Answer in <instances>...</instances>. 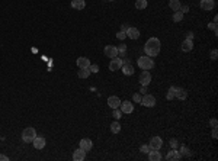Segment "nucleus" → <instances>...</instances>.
<instances>
[{
	"instance_id": "obj_1",
	"label": "nucleus",
	"mask_w": 218,
	"mask_h": 161,
	"mask_svg": "<svg viewBox=\"0 0 218 161\" xmlns=\"http://www.w3.org/2000/svg\"><path fill=\"white\" fill-rule=\"evenodd\" d=\"M160 47H161V44L157 38H150L144 45V51L148 57H156L160 52Z\"/></svg>"
},
{
	"instance_id": "obj_2",
	"label": "nucleus",
	"mask_w": 218,
	"mask_h": 161,
	"mask_svg": "<svg viewBox=\"0 0 218 161\" xmlns=\"http://www.w3.org/2000/svg\"><path fill=\"white\" fill-rule=\"evenodd\" d=\"M137 63L140 65V68H143V70H151V68L154 67V61H153V58L148 55L140 57Z\"/></svg>"
},
{
	"instance_id": "obj_3",
	"label": "nucleus",
	"mask_w": 218,
	"mask_h": 161,
	"mask_svg": "<svg viewBox=\"0 0 218 161\" xmlns=\"http://www.w3.org/2000/svg\"><path fill=\"white\" fill-rule=\"evenodd\" d=\"M35 137H36V132H35V129L31 128V126L23 129V132H22V139H23V142H26V144L32 142L35 139Z\"/></svg>"
},
{
	"instance_id": "obj_4",
	"label": "nucleus",
	"mask_w": 218,
	"mask_h": 161,
	"mask_svg": "<svg viewBox=\"0 0 218 161\" xmlns=\"http://www.w3.org/2000/svg\"><path fill=\"white\" fill-rule=\"evenodd\" d=\"M140 84L141 86H148L151 83V74L148 73V70H144L141 74H140Z\"/></svg>"
},
{
	"instance_id": "obj_5",
	"label": "nucleus",
	"mask_w": 218,
	"mask_h": 161,
	"mask_svg": "<svg viewBox=\"0 0 218 161\" xmlns=\"http://www.w3.org/2000/svg\"><path fill=\"white\" fill-rule=\"evenodd\" d=\"M141 103L145 107H153L156 105V97L151 94H144V97H141Z\"/></svg>"
},
{
	"instance_id": "obj_6",
	"label": "nucleus",
	"mask_w": 218,
	"mask_h": 161,
	"mask_svg": "<svg viewBox=\"0 0 218 161\" xmlns=\"http://www.w3.org/2000/svg\"><path fill=\"white\" fill-rule=\"evenodd\" d=\"M148 147H150V150H160V148L163 147V139L160 137H153Z\"/></svg>"
},
{
	"instance_id": "obj_7",
	"label": "nucleus",
	"mask_w": 218,
	"mask_h": 161,
	"mask_svg": "<svg viewBox=\"0 0 218 161\" xmlns=\"http://www.w3.org/2000/svg\"><path fill=\"white\" fill-rule=\"evenodd\" d=\"M124 64V61L121 60V58H112V61H111V64H109V70L111 71H117V70H121V67Z\"/></svg>"
},
{
	"instance_id": "obj_8",
	"label": "nucleus",
	"mask_w": 218,
	"mask_h": 161,
	"mask_svg": "<svg viewBox=\"0 0 218 161\" xmlns=\"http://www.w3.org/2000/svg\"><path fill=\"white\" fill-rule=\"evenodd\" d=\"M121 70H122V73H124L125 76H132V74H134V65L131 64L129 61H124Z\"/></svg>"
},
{
	"instance_id": "obj_9",
	"label": "nucleus",
	"mask_w": 218,
	"mask_h": 161,
	"mask_svg": "<svg viewBox=\"0 0 218 161\" xmlns=\"http://www.w3.org/2000/svg\"><path fill=\"white\" fill-rule=\"evenodd\" d=\"M215 8V0H201V9L210 12Z\"/></svg>"
},
{
	"instance_id": "obj_10",
	"label": "nucleus",
	"mask_w": 218,
	"mask_h": 161,
	"mask_svg": "<svg viewBox=\"0 0 218 161\" xmlns=\"http://www.w3.org/2000/svg\"><path fill=\"white\" fill-rule=\"evenodd\" d=\"M105 55L109 57V58H115V57H118L117 47H114V45H108V47H105Z\"/></svg>"
},
{
	"instance_id": "obj_11",
	"label": "nucleus",
	"mask_w": 218,
	"mask_h": 161,
	"mask_svg": "<svg viewBox=\"0 0 218 161\" xmlns=\"http://www.w3.org/2000/svg\"><path fill=\"white\" fill-rule=\"evenodd\" d=\"M80 148H82L83 151H86V153H87V151H90V150L93 148V142L89 139V138H84V139H82V141H80Z\"/></svg>"
},
{
	"instance_id": "obj_12",
	"label": "nucleus",
	"mask_w": 218,
	"mask_h": 161,
	"mask_svg": "<svg viewBox=\"0 0 218 161\" xmlns=\"http://www.w3.org/2000/svg\"><path fill=\"white\" fill-rule=\"evenodd\" d=\"M121 112H124V113H131L132 110H134V105L131 103V102H121Z\"/></svg>"
},
{
	"instance_id": "obj_13",
	"label": "nucleus",
	"mask_w": 218,
	"mask_h": 161,
	"mask_svg": "<svg viewBox=\"0 0 218 161\" xmlns=\"http://www.w3.org/2000/svg\"><path fill=\"white\" fill-rule=\"evenodd\" d=\"M84 158H86V151H83L82 148L76 150L74 153H73V160L74 161H83Z\"/></svg>"
},
{
	"instance_id": "obj_14",
	"label": "nucleus",
	"mask_w": 218,
	"mask_h": 161,
	"mask_svg": "<svg viewBox=\"0 0 218 161\" xmlns=\"http://www.w3.org/2000/svg\"><path fill=\"white\" fill-rule=\"evenodd\" d=\"M163 158L161 154L159 153V150H150L148 151V160L150 161H160Z\"/></svg>"
},
{
	"instance_id": "obj_15",
	"label": "nucleus",
	"mask_w": 218,
	"mask_h": 161,
	"mask_svg": "<svg viewBox=\"0 0 218 161\" xmlns=\"http://www.w3.org/2000/svg\"><path fill=\"white\" fill-rule=\"evenodd\" d=\"M180 154H179V151H176V148H173L172 151H169V154L166 155V160L167 161H173V160H180Z\"/></svg>"
},
{
	"instance_id": "obj_16",
	"label": "nucleus",
	"mask_w": 218,
	"mask_h": 161,
	"mask_svg": "<svg viewBox=\"0 0 218 161\" xmlns=\"http://www.w3.org/2000/svg\"><path fill=\"white\" fill-rule=\"evenodd\" d=\"M125 33L129 39H137V38L140 36V31H138L137 28H128Z\"/></svg>"
},
{
	"instance_id": "obj_17",
	"label": "nucleus",
	"mask_w": 218,
	"mask_h": 161,
	"mask_svg": "<svg viewBox=\"0 0 218 161\" xmlns=\"http://www.w3.org/2000/svg\"><path fill=\"white\" fill-rule=\"evenodd\" d=\"M108 105L112 107V109H118L119 106H121V100H119V97L117 96H111L108 99Z\"/></svg>"
},
{
	"instance_id": "obj_18",
	"label": "nucleus",
	"mask_w": 218,
	"mask_h": 161,
	"mask_svg": "<svg viewBox=\"0 0 218 161\" xmlns=\"http://www.w3.org/2000/svg\"><path fill=\"white\" fill-rule=\"evenodd\" d=\"M32 144L36 150H42L44 147H45V138L42 137H35V139L32 141Z\"/></svg>"
},
{
	"instance_id": "obj_19",
	"label": "nucleus",
	"mask_w": 218,
	"mask_h": 161,
	"mask_svg": "<svg viewBox=\"0 0 218 161\" xmlns=\"http://www.w3.org/2000/svg\"><path fill=\"white\" fill-rule=\"evenodd\" d=\"M77 65H79V68H89L90 61L86 57H80V58H77Z\"/></svg>"
},
{
	"instance_id": "obj_20",
	"label": "nucleus",
	"mask_w": 218,
	"mask_h": 161,
	"mask_svg": "<svg viewBox=\"0 0 218 161\" xmlns=\"http://www.w3.org/2000/svg\"><path fill=\"white\" fill-rule=\"evenodd\" d=\"M192 48H193L192 39H185L182 42V51L183 52H189V51H192Z\"/></svg>"
},
{
	"instance_id": "obj_21",
	"label": "nucleus",
	"mask_w": 218,
	"mask_h": 161,
	"mask_svg": "<svg viewBox=\"0 0 218 161\" xmlns=\"http://www.w3.org/2000/svg\"><path fill=\"white\" fill-rule=\"evenodd\" d=\"M71 8L77 9V10H83L86 8V2L84 0H73L71 2Z\"/></svg>"
},
{
	"instance_id": "obj_22",
	"label": "nucleus",
	"mask_w": 218,
	"mask_h": 161,
	"mask_svg": "<svg viewBox=\"0 0 218 161\" xmlns=\"http://www.w3.org/2000/svg\"><path fill=\"white\" fill-rule=\"evenodd\" d=\"M177 99H180V100H185L186 97H188V91L185 89H179V87H176V96Z\"/></svg>"
},
{
	"instance_id": "obj_23",
	"label": "nucleus",
	"mask_w": 218,
	"mask_h": 161,
	"mask_svg": "<svg viewBox=\"0 0 218 161\" xmlns=\"http://www.w3.org/2000/svg\"><path fill=\"white\" fill-rule=\"evenodd\" d=\"M169 6H170V9H172L173 12H176V10H179V9H180V6H182V5H180V2H179V0H170V2H169Z\"/></svg>"
},
{
	"instance_id": "obj_24",
	"label": "nucleus",
	"mask_w": 218,
	"mask_h": 161,
	"mask_svg": "<svg viewBox=\"0 0 218 161\" xmlns=\"http://www.w3.org/2000/svg\"><path fill=\"white\" fill-rule=\"evenodd\" d=\"M77 74H79V77H80V79H87V77H89V74H90V70H89V68H79Z\"/></svg>"
},
{
	"instance_id": "obj_25",
	"label": "nucleus",
	"mask_w": 218,
	"mask_h": 161,
	"mask_svg": "<svg viewBox=\"0 0 218 161\" xmlns=\"http://www.w3.org/2000/svg\"><path fill=\"white\" fill-rule=\"evenodd\" d=\"M175 96H176V87H170V89L167 90V94H166V97H167V100H172V99H175Z\"/></svg>"
},
{
	"instance_id": "obj_26",
	"label": "nucleus",
	"mask_w": 218,
	"mask_h": 161,
	"mask_svg": "<svg viewBox=\"0 0 218 161\" xmlns=\"http://www.w3.org/2000/svg\"><path fill=\"white\" fill-rule=\"evenodd\" d=\"M135 8L137 9H145L147 8V0H135Z\"/></svg>"
},
{
	"instance_id": "obj_27",
	"label": "nucleus",
	"mask_w": 218,
	"mask_h": 161,
	"mask_svg": "<svg viewBox=\"0 0 218 161\" xmlns=\"http://www.w3.org/2000/svg\"><path fill=\"white\" fill-rule=\"evenodd\" d=\"M182 19H183V13H182L180 10H176L175 15H173V20H175V22H180Z\"/></svg>"
},
{
	"instance_id": "obj_28",
	"label": "nucleus",
	"mask_w": 218,
	"mask_h": 161,
	"mask_svg": "<svg viewBox=\"0 0 218 161\" xmlns=\"http://www.w3.org/2000/svg\"><path fill=\"white\" fill-rule=\"evenodd\" d=\"M111 131H112L114 134H118V132L121 131V125H119L118 122H114V123L111 125Z\"/></svg>"
},
{
	"instance_id": "obj_29",
	"label": "nucleus",
	"mask_w": 218,
	"mask_h": 161,
	"mask_svg": "<svg viewBox=\"0 0 218 161\" xmlns=\"http://www.w3.org/2000/svg\"><path fill=\"white\" fill-rule=\"evenodd\" d=\"M117 49H118V54H119L121 57H124V55H125V52H126V47L124 45V44H122V45H119V48H117Z\"/></svg>"
},
{
	"instance_id": "obj_30",
	"label": "nucleus",
	"mask_w": 218,
	"mask_h": 161,
	"mask_svg": "<svg viewBox=\"0 0 218 161\" xmlns=\"http://www.w3.org/2000/svg\"><path fill=\"white\" fill-rule=\"evenodd\" d=\"M121 115H122V112L119 110V107H118V109H114V113H112V116H114L117 121L119 119V118H121Z\"/></svg>"
},
{
	"instance_id": "obj_31",
	"label": "nucleus",
	"mask_w": 218,
	"mask_h": 161,
	"mask_svg": "<svg viewBox=\"0 0 218 161\" xmlns=\"http://www.w3.org/2000/svg\"><path fill=\"white\" fill-rule=\"evenodd\" d=\"M89 70H90V73H98L99 71V65L98 64H90L89 65Z\"/></svg>"
},
{
	"instance_id": "obj_32",
	"label": "nucleus",
	"mask_w": 218,
	"mask_h": 161,
	"mask_svg": "<svg viewBox=\"0 0 218 161\" xmlns=\"http://www.w3.org/2000/svg\"><path fill=\"white\" fill-rule=\"evenodd\" d=\"M180 153H182L180 155H189V150H188L185 145H182V147H180Z\"/></svg>"
},
{
	"instance_id": "obj_33",
	"label": "nucleus",
	"mask_w": 218,
	"mask_h": 161,
	"mask_svg": "<svg viewBox=\"0 0 218 161\" xmlns=\"http://www.w3.org/2000/svg\"><path fill=\"white\" fill-rule=\"evenodd\" d=\"M117 38H118V39H121V41L125 39V38H126V33L121 31V32H118V33H117Z\"/></svg>"
},
{
	"instance_id": "obj_34",
	"label": "nucleus",
	"mask_w": 218,
	"mask_h": 161,
	"mask_svg": "<svg viewBox=\"0 0 218 161\" xmlns=\"http://www.w3.org/2000/svg\"><path fill=\"white\" fill-rule=\"evenodd\" d=\"M140 151H141V153L148 154V151H150V147H148V145H143V147L140 148Z\"/></svg>"
},
{
	"instance_id": "obj_35",
	"label": "nucleus",
	"mask_w": 218,
	"mask_h": 161,
	"mask_svg": "<svg viewBox=\"0 0 218 161\" xmlns=\"http://www.w3.org/2000/svg\"><path fill=\"white\" fill-rule=\"evenodd\" d=\"M217 57H218V51L217 49H212L211 51V60H217Z\"/></svg>"
},
{
	"instance_id": "obj_36",
	"label": "nucleus",
	"mask_w": 218,
	"mask_h": 161,
	"mask_svg": "<svg viewBox=\"0 0 218 161\" xmlns=\"http://www.w3.org/2000/svg\"><path fill=\"white\" fill-rule=\"evenodd\" d=\"M177 145H179L177 139H170V147L172 148H177Z\"/></svg>"
},
{
	"instance_id": "obj_37",
	"label": "nucleus",
	"mask_w": 218,
	"mask_h": 161,
	"mask_svg": "<svg viewBox=\"0 0 218 161\" xmlns=\"http://www.w3.org/2000/svg\"><path fill=\"white\" fill-rule=\"evenodd\" d=\"M132 100H134V102H137V103H138V102H141V96H140L138 93H135L134 96H132Z\"/></svg>"
},
{
	"instance_id": "obj_38",
	"label": "nucleus",
	"mask_w": 218,
	"mask_h": 161,
	"mask_svg": "<svg viewBox=\"0 0 218 161\" xmlns=\"http://www.w3.org/2000/svg\"><path fill=\"white\" fill-rule=\"evenodd\" d=\"M208 28H210V29H214V31H215V35H217V23H215V22H214V23H210L208 25Z\"/></svg>"
},
{
	"instance_id": "obj_39",
	"label": "nucleus",
	"mask_w": 218,
	"mask_h": 161,
	"mask_svg": "<svg viewBox=\"0 0 218 161\" xmlns=\"http://www.w3.org/2000/svg\"><path fill=\"white\" fill-rule=\"evenodd\" d=\"M210 125L212 126V128H217V125H218L217 119H211V121H210Z\"/></svg>"
},
{
	"instance_id": "obj_40",
	"label": "nucleus",
	"mask_w": 218,
	"mask_h": 161,
	"mask_svg": "<svg viewBox=\"0 0 218 161\" xmlns=\"http://www.w3.org/2000/svg\"><path fill=\"white\" fill-rule=\"evenodd\" d=\"M179 10H180L182 13H186V12L189 10V6H180V9H179Z\"/></svg>"
},
{
	"instance_id": "obj_41",
	"label": "nucleus",
	"mask_w": 218,
	"mask_h": 161,
	"mask_svg": "<svg viewBox=\"0 0 218 161\" xmlns=\"http://www.w3.org/2000/svg\"><path fill=\"white\" fill-rule=\"evenodd\" d=\"M212 138L217 139L218 138V134H217V128H212Z\"/></svg>"
},
{
	"instance_id": "obj_42",
	"label": "nucleus",
	"mask_w": 218,
	"mask_h": 161,
	"mask_svg": "<svg viewBox=\"0 0 218 161\" xmlns=\"http://www.w3.org/2000/svg\"><path fill=\"white\" fill-rule=\"evenodd\" d=\"M0 161H9V157L3 155V154H0Z\"/></svg>"
},
{
	"instance_id": "obj_43",
	"label": "nucleus",
	"mask_w": 218,
	"mask_h": 161,
	"mask_svg": "<svg viewBox=\"0 0 218 161\" xmlns=\"http://www.w3.org/2000/svg\"><path fill=\"white\" fill-rule=\"evenodd\" d=\"M128 28H129V26H128V25H122V26H121V29H122V32H126V29H128Z\"/></svg>"
},
{
	"instance_id": "obj_44",
	"label": "nucleus",
	"mask_w": 218,
	"mask_h": 161,
	"mask_svg": "<svg viewBox=\"0 0 218 161\" xmlns=\"http://www.w3.org/2000/svg\"><path fill=\"white\" fill-rule=\"evenodd\" d=\"M193 38V33L192 32H188V38H186V39H192Z\"/></svg>"
},
{
	"instance_id": "obj_45",
	"label": "nucleus",
	"mask_w": 218,
	"mask_h": 161,
	"mask_svg": "<svg viewBox=\"0 0 218 161\" xmlns=\"http://www.w3.org/2000/svg\"><path fill=\"white\" fill-rule=\"evenodd\" d=\"M141 93H147V86H143V87H141Z\"/></svg>"
},
{
	"instance_id": "obj_46",
	"label": "nucleus",
	"mask_w": 218,
	"mask_h": 161,
	"mask_svg": "<svg viewBox=\"0 0 218 161\" xmlns=\"http://www.w3.org/2000/svg\"><path fill=\"white\" fill-rule=\"evenodd\" d=\"M108 2H114V0H108Z\"/></svg>"
}]
</instances>
